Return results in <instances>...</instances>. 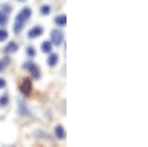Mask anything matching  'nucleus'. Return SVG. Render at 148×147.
Returning a JSON list of instances; mask_svg holds the SVG:
<instances>
[{
	"label": "nucleus",
	"mask_w": 148,
	"mask_h": 147,
	"mask_svg": "<svg viewBox=\"0 0 148 147\" xmlns=\"http://www.w3.org/2000/svg\"><path fill=\"white\" fill-rule=\"evenodd\" d=\"M30 17H31V9L30 8H22L19 10V14L15 17V24H14V33L15 34H18V33L22 31L24 24L30 19Z\"/></svg>",
	"instance_id": "f257e3e1"
},
{
	"label": "nucleus",
	"mask_w": 148,
	"mask_h": 147,
	"mask_svg": "<svg viewBox=\"0 0 148 147\" xmlns=\"http://www.w3.org/2000/svg\"><path fill=\"white\" fill-rule=\"evenodd\" d=\"M22 67L25 68L34 79H39L40 77V70H39V67H37V64L33 63V61H27V63H24Z\"/></svg>",
	"instance_id": "f03ea898"
},
{
	"label": "nucleus",
	"mask_w": 148,
	"mask_h": 147,
	"mask_svg": "<svg viewBox=\"0 0 148 147\" xmlns=\"http://www.w3.org/2000/svg\"><path fill=\"white\" fill-rule=\"evenodd\" d=\"M10 10L12 8L9 5H5L0 8V27H5L6 26V22L9 19V14H10Z\"/></svg>",
	"instance_id": "7ed1b4c3"
},
{
	"label": "nucleus",
	"mask_w": 148,
	"mask_h": 147,
	"mask_svg": "<svg viewBox=\"0 0 148 147\" xmlns=\"http://www.w3.org/2000/svg\"><path fill=\"white\" fill-rule=\"evenodd\" d=\"M19 91L22 92V95L24 97H30V94H31V91H33V85H31V80L30 79H22V82H21V85H19Z\"/></svg>",
	"instance_id": "20e7f679"
},
{
	"label": "nucleus",
	"mask_w": 148,
	"mask_h": 147,
	"mask_svg": "<svg viewBox=\"0 0 148 147\" xmlns=\"http://www.w3.org/2000/svg\"><path fill=\"white\" fill-rule=\"evenodd\" d=\"M62 42H64V34H62V31L52 30V31H51V43L59 46V45H62Z\"/></svg>",
	"instance_id": "39448f33"
},
{
	"label": "nucleus",
	"mask_w": 148,
	"mask_h": 147,
	"mask_svg": "<svg viewBox=\"0 0 148 147\" xmlns=\"http://www.w3.org/2000/svg\"><path fill=\"white\" fill-rule=\"evenodd\" d=\"M42 34H43V27H40V26L33 27V28L27 33L28 39H36V37H39V36H42Z\"/></svg>",
	"instance_id": "423d86ee"
},
{
	"label": "nucleus",
	"mask_w": 148,
	"mask_h": 147,
	"mask_svg": "<svg viewBox=\"0 0 148 147\" xmlns=\"http://www.w3.org/2000/svg\"><path fill=\"white\" fill-rule=\"evenodd\" d=\"M18 51V43H15V42H9L5 48H3V52L8 55V54H14V52H16Z\"/></svg>",
	"instance_id": "0eeeda50"
},
{
	"label": "nucleus",
	"mask_w": 148,
	"mask_h": 147,
	"mask_svg": "<svg viewBox=\"0 0 148 147\" xmlns=\"http://www.w3.org/2000/svg\"><path fill=\"white\" fill-rule=\"evenodd\" d=\"M18 107H19V110H18V113H19V115H22V116H31V112L25 107V104H24L22 100L18 101Z\"/></svg>",
	"instance_id": "6e6552de"
},
{
	"label": "nucleus",
	"mask_w": 148,
	"mask_h": 147,
	"mask_svg": "<svg viewBox=\"0 0 148 147\" xmlns=\"http://www.w3.org/2000/svg\"><path fill=\"white\" fill-rule=\"evenodd\" d=\"M58 61H59V57H58L56 54L49 52V58H47V64H49V66H51V67L56 66V64H58Z\"/></svg>",
	"instance_id": "1a4fd4ad"
},
{
	"label": "nucleus",
	"mask_w": 148,
	"mask_h": 147,
	"mask_svg": "<svg viewBox=\"0 0 148 147\" xmlns=\"http://www.w3.org/2000/svg\"><path fill=\"white\" fill-rule=\"evenodd\" d=\"M55 135H56V138H65V129L62 125L55 126Z\"/></svg>",
	"instance_id": "9d476101"
},
{
	"label": "nucleus",
	"mask_w": 148,
	"mask_h": 147,
	"mask_svg": "<svg viewBox=\"0 0 148 147\" xmlns=\"http://www.w3.org/2000/svg\"><path fill=\"white\" fill-rule=\"evenodd\" d=\"M55 24L59 27H65L67 26V15H58L55 18Z\"/></svg>",
	"instance_id": "9b49d317"
},
{
	"label": "nucleus",
	"mask_w": 148,
	"mask_h": 147,
	"mask_svg": "<svg viewBox=\"0 0 148 147\" xmlns=\"http://www.w3.org/2000/svg\"><path fill=\"white\" fill-rule=\"evenodd\" d=\"M52 43H51V40H47V42H43L42 43V52H45V54H49V52H52Z\"/></svg>",
	"instance_id": "f8f14e48"
},
{
	"label": "nucleus",
	"mask_w": 148,
	"mask_h": 147,
	"mask_svg": "<svg viewBox=\"0 0 148 147\" xmlns=\"http://www.w3.org/2000/svg\"><path fill=\"white\" fill-rule=\"evenodd\" d=\"M8 104H9V95H8V94H3L2 97H0V106L6 107Z\"/></svg>",
	"instance_id": "ddd939ff"
},
{
	"label": "nucleus",
	"mask_w": 148,
	"mask_h": 147,
	"mask_svg": "<svg viewBox=\"0 0 148 147\" xmlns=\"http://www.w3.org/2000/svg\"><path fill=\"white\" fill-rule=\"evenodd\" d=\"M40 14L42 15H49V14H51V6H49V5H43L40 8Z\"/></svg>",
	"instance_id": "4468645a"
},
{
	"label": "nucleus",
	"mask_w": 148,
	"mask_h": 147,
	"mask_svg": "<svg viewBox=\"0 0 148 147\" xmlns=\"http://www.w3.org/2000/svg\"><path fill=\"white\" fill-rule=\"evenodd\" d=\"M8 36H9V33L5 28H0V42H5L8 39Z\"/></svg>",
	"instance_id": "2eb2a0df"
},
{
	"label": "nucleus",
	"mask_w": 148,
	"mask_h": 147,
	"mask_svg": "<svg viewBox=\"0 0 148 147\" xmlns=\"http://www.w3.org/2000/svg\"><path fill=\"white\" fill-rule=\"evenodd\" d=\"M25 51H27V55H28V57H31V58H33V57H36V49H34L33 46H28V48L25 49Z\"/></svg>",
	"instance_id": "dca6fc26"
},
{
	"label": "nucleus",
	"mask_w": 148,
	"mask_h": 147,
	"mask_svg": "<svg viewBox=\"0 0 148 147\" xmlns=\"http://www.w3.org/2000/svg\"><path fill=\"white\" fill-rule=\"evenodd\" d=\"M5 86H6V80L0 77V89H2V88H5Z\"/></svg>",
	"instance_id": "f3484780"
},
{
	"label": "nucleus",
	"mask_w": 148,
	"mask_h": 147,
	"mask_svg": "<svg viewBox=\"0 0 148 147\" xmlns=\"http://www.w3.org/2000/svg\"><path fill=\"white\" fill-rule=\"evenodd\" d=\"M3 64H5V66L10 64V58H9V57H5V59H3Z\"/></svg>",
	"instance_id": "a211bd4d"
},
{
	"label": "nucleus",
	"mask_w": 148,
	"mask_h": 147,
	"mask_svg": "<svg viewBox=\"0 0 148 147\" xmlns=\"http://www.w3.org/2000/svg\"><path fill=\"white\" fill-rule=\"evenodd\" d=\"M5 70V64H3V61H0V73H2Z\"/></svg>",
	"instance_id": "6ab92c4d"
},
{
	"label": "nucleus",
	"mask_w": 148,
	"mask_h": 147,
	"mask_svg": "<svg viewBox=\"0 0 148 147\" xmlns=\"http://www.w3.org/2000/svg\"><path fill=\"white\" fill-rule=\"evenodd\" d=\"M19 2H25V0H19Z\"/></svg>",
	"instance_id": "aec40b11"
}]
</instances>
